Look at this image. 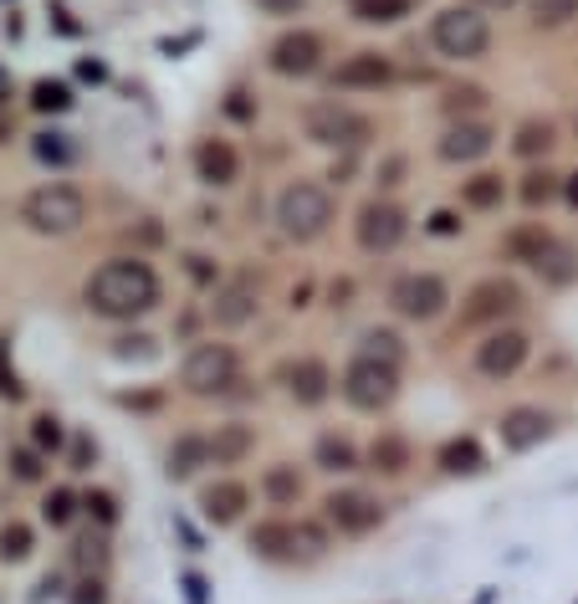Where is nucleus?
<instances>
[{
  "instance_id": "obj_15",
  "label": "nucleus",
  "mask_w": 578,
  "mask_h": 604,
  "mask_svg": "<svg viewBox=\"0 0 578 604\" xmlns=\"http://www.w3.org/2000/svg\"><path fill=\"white\" fill-rule=\"evenodd\" d=\"M343 92H379L394 83V62L379 57V52H354V57L338 62V73H333Z\"/></svg>"
},
{
  "instance_id": "obj_1",
  "label": "nucleus",
  "mask_w": 578,
  "mask_h": 604,
  "mask_svg": "<svg viewBox=\"0 0 578 604\" xmlns=\"http://www.w3.org/2000/svg\"><path fill=\"white\" fill-rule=\"evenodd\" d=\"M154 297H159V282L144 262H108L88 282V308L103 318H134V312L154 308Z\"/></svg>"
},
{
  "instance_id": "obj_41",
  "label": "nucleus",
  "mask_w": 578,
  "mask_h": 604,
  "mask_svg": "<svg viewBox=\"0 0 578 604\" xmlns=\"http://www.w3.org/2000/svg\"><path fill=\"white\" fill-rule=\"evenodd\" d=\"M456 216H451V210H435V216H431V231H435V237H451V231H456Z\"/></svg>"
},
{
  "instance_id": "obj_25",
  "label": "nucleus",
  "mask_w": 578,
  "mask_h": 604,
  "mask_svg": "<svg viewBox=\"0 0 578 604\" xmlns=\"http://www.w3.org/2000/svg\"><path fill=\"white\" fill-rule=\"evenodd\" d=\"M502 175H491V169H481V175H471L466 185H460V206H471V210H497L502 206Z\"/></svg>"
},
{
  "instance_id": "obj_16",
  "label": "nucleus",
  "mask_w": 578,
  "mask_h": 604,
  "mask_svg": "<svg viewBox=\"0 0 578 604\" xmlns=\"http://www.w3.org/2000/svg\"><path fill=\"white\" fill-rule=\"evenodd\" d=\"M491 144H497L491 123H481V119L451 123V129H445V139H441V160H451V164H471V160H481V154H491Z\"/></svg>"
},
{
  "instance_id": "obj_21",
  "label": "nucleus",
  "mask_w": 578,
  "mask_h": 604,
  "mask_svg": "<svg viewBox=\"0 0 578 604\" xmlns=\"http://www.w3.org/2000/svg\"><path fill=\"white\" fill-rule=\"evenodd\" d=\"M194 169L210 185H231L236 179V149L225 144V139H205V144L194 149Z\"/></svg>"
},
{
  "instance_id": "obj_43",
  "label": "nucleus",
  "mask_w": 578,
  "mask_h": 604,
  "mask_svg": "<svg viewBox=\"0 0 578 604\" xmlns=\"http://www.w3.org/2000/svg\"><path fill=\"white\" fill-rule=\"evenodd\" d=\"M36 103H42V108H62V103H67V92H62V88H42V92H36Z\"/></svg>"
},
{
  "instance_id": "obj_5",
  "label": "nucleus",
  "mask_w": 578,
  "mask_h": 604,
  "mask_svg": "<svg viewBox=\"0 0 578 604\" xmlns=\"http://www.w3.org/2000/svg\"><path fill=\"white\" fill-rule=\"evenodd\" d=\"M343 395H348L354 410H385L400 395V369L385 364V359L358 354L354 364L343 369Z\"/></svg>"
},
{
  "instance_id": "obj_42",
  "label": "nucleus",
  "mask_w": 578,
  "mask_h": 604,
  "mask_svg": "<svg viewBox=\"0 0 578 604\" xmlns=\"http://www.w3.org/2000/svg\"><path fill=\"white\" fill-rule=\"evenodd\" d=\"M400 175H404V160H389L385 169H379V185H400Z\"/></svg>"
},
{
  "instance_id": "obj_24",
  "label": "nucleus",
  "mask_w": 578,
  "mask_h": 604,
  "mask_svg": "<svg viewBox=\"0 0 578 604\" xmlns=\"http://www.w3.org/2000/svg\"><path fill=\"white\" fill-rule=\"evenodd\" d=\"M252 446H256L252 426H215V436H210V461H241V457H252Z\"/></svg>"
},
{
  "instance_id": "obj_11",
  "label": "nucleus",
  "mask_w": 578,
  "mask_h": 604,
  "mask_svg": "<svg viewBox=\"0 0 578 604\" xmlns=\"http://www.w3.org/2000/svg\"><path fill=\"white\" fill-rule=\"evenodd\" d=\"M318 548H323V538L312 528H297V523H262L252 532V553L267 563H292L297 553H318Z\"/></svg>"
},
{
  "instance_id": "obj_39",
  "label": "nucleus",
  "mask_w": 578,
  "mask_h": 604,
  "mask_svg": "<svg viewBox=\"0 0 578 604\" xmlns=\"http://www.w3.org/2000/svg\"><path fill=\"white\" fill-rule=\"evenodd\" d=\"M11 472L21 476V482H36V476H42V466H36V457H31V451H15V457H11Z\"/></svg>"
},
{
  "instance_id": "obj_27",
  "label": "nucleus",
  "mask_w": 578,
  "mask_h": 604,
  "mask_svg": "<svg viewBox=\"0 0 578 604\" xmlns=\"http://www.w3.org/2000/svg\"><path fill=\"white\" fill-rule=\"evenodd\" d=\"M441 466H445L451 476L481 472V446H476L471 436H460V441H445V446H441Z\"/></svg>"
},
{
  "instance_id": "obj_19",
  "label": "nucleus",
  "mask_w": 578,
  "mask_h": 604,
  "mask_svg": "<svg viewBox=\"0 0 578 604\" xmlns=\"http://www.w3.org/2000/svg\"><path fill=\"white\" fill-rule=\"evenodd\" d=\"M210 312H215V323H225V328L246 323L256 312V287L252 282H225L221 293H215V303H210Z\"/></svg>"
},
{
  "instance_id": "obj_8",
  "label": "nucleus",
  "mask_w": 578,
  "mask_h": 604,
  "mask_svg": "<svg viewBox=\"0 0 578 604\" xmlns=\"http://www.w3.org/2000/svg\"><path fill=\"white\" fill-rule=\"evenodd\" d=\"M354 237H358V246H364V251L385 256V251H394L404 237H410V216H404L394 200H369V206L358 210Z\"/></svg>"
},
{
  "instance_id": "obj_45",
  "label": "nucleus",
  "mask_w": 578,
  "mask_h": 604,
  "mask_svg": "<svg viewBox=\"0 0 578 604\" xmlns=\"http://www.w3.org/2000/svg\"><path fill=\"white\" fill-rule=\"evenodd\" d=\"M476 6H481V11H512L518 0H476Z\"/></svg>"
},
{
  "instance_id": "obj_34",
  "label": "nucleus",
  "mask_w": 578,
  "mask_h": 604,
  "mask_svg": "<svg viewBox=\"0 0 578 604\" xmlns=\"http://www.w3.org/2000/svg\"><path fill=\"white\" fill-rule=\"evenodd\" d=\"M200 461H210V441H179L169 451V476H190Z\"/></svg>"
},
{
  "instance_id": "obj_20",
  "label": "nucleus",
  "mask_w": 578,
  "mask_h": 604,
  "mask_svg": "<svg viewBox=\"0 0 578 604\" xmlns=\"http://www.w3.org/2000/svg\"><path fill=\"white\" fill-rule=\"evenodd\" d=\"M246 502H252V492L241 482H215V486H205L200 507H205L210 523H236V517L246 513Z\"/></svg>"
},
{
  "instance_id": "obj_46",
  "label": "nucleus",
  "mask_w": 578,
  "mask_h": 604,
  "mask_svg": "<svg viewBox=\"0 0 578 604\" xmlns=\"http://www.w3.org/2000/svg\"><path fill=\"white\" fill-rule=\"evenodd\" d=\"M574 133H578V119H574Z\"/></svg>"
},
{
  "instance_id": "obj_22",
  "label": "nucleus",
  "mask_w": 578,
  "mask_h": 604,
  "mask_svg": "<svg viewBox=\"0 0 578 604\" xmlns=\"http://www.w3.org/2000/svg\"><path fill=\"white\" fill-rule=\"evenodd\" d=\"M553 144H558V129L548 119H527L518 133H512V149H518L522 160H548Z\"/></svg>"
},
{
  "instance_id": "obj_33",
  "label": "nucleus",
  "mask_w": 578,
  "mask_h": 604,
  "mask_svg": "<svg viewBox=\"0 0 578 604\" xmlns=\"http://www.w3.org/2000/svg\"><path fill=\"white\" fill-rule=\"evenodd\" d=\"M445 113H451V119H460V123H466V119H471V113H481V108H487V92H481V88H451V92H445Z\"/></svg>"
},
{
  "instance_id": "obj_14",
  "label": "nucleus",
  "mask_w": 578,
  "mask_h": 604,
  "mask_svg": "<svg viewBox=\"0 0 578 604\" xmlns=\"http://www.w3.org/2000/svg\"><path fill=\"white\" fill-rule=\"evenodd\" d=\"M271 67L282 77H312L323 67V36H318V31H287V36H277Z\"/></svg>"
},
{
  "instance_id": "obj_23",
  "label": "nucleus",
  "mask_w": 578,
  "mask_h": 604,
  "mask_svg": "<svg viewBox=\"0 0 578 604\" xmlns=\"http://www.w3.org/2000/svg\"><path fill=\"white\" fill-rule=\"evenodd\" d=\"M537 272H543V282H553V287H568V282H578V251L568 246V241L553 237V246L543 251Z\"/></svg>"
},
{
  "instance_id": "obj_6",
  "label": "nucleus",
  "mask_w": 578,
  "mask_h": 604,
  "mask_svg": "<svg viewBox=\"0 0 578 604\" xmlns=\"http://www.w3.org/2000/svg\"><path fill=\"white\" fill-rule=\"evenodd\" d=\"M451 303V287H445L435 272H404L394 287H389V308L410 318V323H435Z\"/></svg>"
},
{
  "instance_id": "obj_26",
  "label": "nucleus",
  "mask_w": 578,
  "mask_h": 604,
  "mask_svg": "<svg viewBox=\"0 0 578 604\" xmlns=\"http://www.w3.org/2000/svg\"><path fill=\"white\" fill-rule=\"evenodd\" d=\"M553 246V237L543 231V226H518L512 237H507V251H512V262H543V251Z\"/></svg>"
},
{
  "instance_id": "obj_18",
  "label": "nucleus",
  "mask_w": 578,
  "mask_h": 604,
  "mask_svg": "<svg viewBox=\"0 0 578 604\" xmlns=\"http://www.w3.org/2000/svg\"><path fill=\"white\" fill-rule=\"evenodd\" d=\"M282 380H287V395L297 399V405H323L327 399V369L318 364V359H292V364L282 369Z\"/></svg>"
},
{
  "instance_id": "obj_40",
  "label": "nucleus",
  "mask_w": 578,
  "mask_h": 604,
  "mask_svg": "<svg viewBox=\"0 0 578 604\" xmlns=\"http://www.w3.org/2000/svg\"><path fill=\"white\" fill-rule=\"evenodd\" d=\"M57 441H62L57 420H52V415H42V420H36V446H57Z\"/></svg>"
},
{
  "instance_id": "obj_2",
  "label": "nucleus",
  "mask_w": 578,
  "mask_h": 604,
  "mask_svg": "<svg viewBox=\"0 0 578 604\" xmlns=\"http://www.w3.org/2000/svg\"><path fill=\"white\" fill-rule=\"evenodd\" d=\"M431 42L441 57L471 62L491 46V26H487V15H481V6H445L431 21Z\"/></svg>"
},
{
  "instance_id": "obj_31",
  "label": "nucleus",
  "mask_w": 578,
  "mask_h": 604,
  "mask_svg": "<svg viewBox=\"0 0 578 604\" xmlns=\"http://www.w3.org/2000/svg\"><path fill=\"white\" fill-rule=\"evenodd\" d=\"M358 354L385 359V364H394V369H400L404 343H400V333H389V328H369V333H364V349H358Z\"/></svg>"
},
{
  "instance_id": "obj_38",
  "label": "nucleus",
  "mask_w": 578,
  "mask_h": 604,
  "mask_svg": "<svg viewBox=\"0 0 578 604\" xmlns=\"http://www.w3.org/2000/svg\"><path fill=\"white\" fill-rule=\"evenodd\" d=\"M67 517H73V497H67V492H52V497H46V523H67Z\"/></svg>"
},
{
  "instance_id": "obj_36",
  "label": "nucleus",
  "mask_w": 578,
  "mask_h": 604,
  "mask_svg": "<svg viewBox=\"0 0 578 604\" xmlns=\"http://www.w3.org/2000/svg\"><path fill=\"white\" fill-rule=\"evenodd\" d=\"M267 497L297 502V497H302V476H297L292 466H271V472H267Z\"/></svg>"
},
{
  "instance_id": "obj_9",
  "label": "nucleus",
  "mask_w": 578,
  "mask_h": 604,
  "mask_svg": "<svg viewBox=\"0 0 578 604\" xmlns=\"http://www.w3.org/2000/svg\"><path fill=\"white\" fill-rule=\"evenodd\" d=\"M185 384L194 395H221L225 384H236V354L231 343H194L185 359Z\"/></svg>"
},
{
  "instance_id": "obj_12",
  "label": "nucleus",
  "mask_w": 578,
  "mask_h": 604,
  "mask_svg": "<svg viewBox=\"0 0 578 604\" xmlns=\"http://www.w3.org/2000/svg\"><path fill=\"white\" fill-rule=\"evenodd\" d=\"M527 333H518V328H497V333H487V343L476 349V369L487 374V380H512L522 364H527Z\"/></svg>"
},
{
  "instance_id": "obj_17",
  "label": "nucleus",
  "mask_w": 578,
  "mask_h": 604,
  "mask_svg": "<svg viewBox=\"0 0 578 604\" xmlns=\"http://www.w3.org/2000/svg\"><path fill=\"white\" fill-rule=\"evenodd\" d=\"M553 430V415L537 410V405H518V410L502 415V446L507 451H533V446L548 441Z\"/></svg>"
},
{
  "instance_id": "obj_30",
  "label": "nucleus",
  "mask_w": 578,
  "mask_h": 604,
  "mask_svg": "<svg viewBox=\"0 0 578 604\" xmlns=\"http://www.w3.org/2000/svg\"><path fill=\"white\" fill-rule=\"evenodd\" d=\"M578 21V0H533V26L537 31H564Z\"/></svg>"
},
{
  "instance_id": "obj_44",
  "label": "nucleus",
  "mask_w": 578,
  "mask_h": 604,
  "mask_svg": "<svg viewBox=\"0 0 578 604\" xmlns=\"http://www.w3.org/2000/svg\"><path fill=\"white\" fill-rule=\"evenodd\" d=\"M564 200L578 210V169H574V175H564Z\"/></svg>"
},
{
  "instance_id": "obj_32",
  "label": "nucleus",
  "mask_w": 578,
  "mask_h": 604,
  "mask_svg": "<svg viewBox=\"0 0 578 604\" xmlns=\"http://www.w3.org/2000/svg\"><path fill=\"white\" fill-rule=\"evenodd\" d=\"M558 195H564V179L553 175V169H533V175L522 179V200H527V206H548Z\"/></svg>"
},
{
  "instance_id": "obj_29",
  "label": "nucleus",
  "mask_w": 578,
  "mask_h": 604,
  "mask_svg": "<svg viewBox=\"0 0 578 604\" xmlns=\"http://www.w3.org/2000/svg\"><path fill=\"white\" fill-rule=\"evenodd\" d=\"M369 461H374V472L400 476L404 466H410V446H404L400 436H379V441H374V451H369Z\"/></svg>"
},
{
  "instance_id": "obj_37",
  "label": "nucleus",
  "mask_w": 578,
  "mask_h": 604,
  "mask_svg": "<svg viewBox=\"0 0 578 604\" xmlns=\"http://www.w3.org/2000/svg\"><path fill=\"white\" fill-rule=\"evenodd\" d=\"M31 553V528L26 523H5L0 528V559H26Z\"/></svg>"
},
{
  "instance_id": "obj_35",
  "label": "nucleus",
  "mask_w": 578,
  "mask_h": 604,
  "mask_svg": "<svg viewBox=\"0 0 578 604\" xmlns=\"http://www.w3.org/2000/svg\"><path fill=\"white\" fill-rule=\"evenodd\" d=\"M410 11V0H354L358 21H400Z\"/></svg>"
},
{
  "instance_id": "obj_7",
  "label": "nucleus",
  "mask_w": 578,
  "mask_h": 604,
  "mask_svg": "<svg viewBox=\"0 0 578 604\" xmlns=\"http://www.w3.org/2000/svg\"><path fill=\"white\" fill-rule=\"evenodd\" d=\"M302 123H308V139L312 144H323V149H358L364 139H369V123L358 119L354 108H343V103H312L308 113H302Z\"/></svg>"
},
{
  "instance_id": "obj_3",
  "label": "nucleus",
  "mask_w": 578,
  "mask_h": 604,
  "mask_svg": "<svg viewBox=\"0 0 578 604\" xmlns=\"http://www.w3.org/2000/svg\"><path fill=\"white\" fill-rule=\"evenodd\" d=\"M277 221H282V231L292 241H318L327 231V221H333V195L323 185H312V179H297L277 200Z\"/></svg>"
},
{
  "instance_id": "obj_4",
  "label": "nucleus",
  "mask_w": 578,
  "mask_h": 604,
  "mask_svg": "<svg viewBox=\"0 0 578 604\" xmlns=\"http://www.w3.org/2000/svg\"><path fill=\"white\" fill-rule=\"evenodd\" d=\"M82 195L73 190V185H42V190L26 195V206H21V216H26L31 231H42V237H67V231H77L82 226Z\"/></svg>"
},
{
  "instance_id": "obj_10",
  "label": "nucleus",
  "mask_w": 578,
  "mask_h": 604,
  "mask_svg": "<svg viewBox=\"0 0 578 604\" xmlns=\"http://www.w3.org/2000/svg\"><path fill=\"white\" fill-rule=\"evenodd\" d=\"M522 308V287L512 277H487L476 282L471 297H466V308H460V323H502V318H512V312Z\"/></svg>"
},
{
  "instance_id": "obj_13",
  "label": "nucleus",
  "mask_w": 578,
  "mask_h": 604,
  "mask_svg": "<svg viewBox=\"0 0 578 604\" xmlns=\"http://www.w3.org/2000/svg\"><path fill=\"white\" fill-rule=\"evenodd\" d=\"M327 523L338 532H348V538H364V532H374L379 523H385V507L369 497V492H333V497L323 502Z\"/></svg>"
},
{
  "instance_id": "obj_28",
  "label": "nucleus",
  "mask_w": 578,
  "mask_h": 604,
  "mask_svg": "<svg viewBox=\"0 0 578 604\" xmlns=\"http://www.w3.org/2000/svg\"><path fill=\"white\" fill-rule=\"evenodd\" d=\"M318 466L323 472H354L358 466V451L348 436H318Z\"/></svg>"
}]
</instances>
